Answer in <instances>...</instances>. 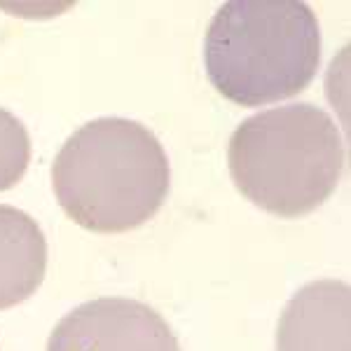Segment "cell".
<instances>
[{"label":"cell","mask_w":351,"mask_h":351,"mask_svg":"<svg viewBox=\"0 0 351 351\" xmlns=\"http://www.w3.org/2000/svg\"><path fill=\"white\" fill-rule=\"evenodd\" d=\"M56 202L80 228H141L167 202L171 169L155 134L127 117H99L66 138L52 164Z\"/></svg>","instance_id":"cell-1"},{"label":"cell","mask_w":351,"mask_h":351,"mask_svg":"<svg viewBox=\"0 0 351 351\" xmlns=\"http://www.w3.org/2000/svg\"><path fill=\"white\" fill-rule=\"evenodd\" d=\"M31 162V136L24 122L10 110L0 108V192L10 190L24 178Z\"/></svg>","instance_id":"cell-7"},{"label":"cell","mask_w":351,"mask_h":351,"mask_svg":"<svg viewBox=\"0 0 351 351\" xmlns=\"http://www.w3.org/2000/svg\"><path fill=\"white\" fill-rule=\"evenodd\" d=\"M47 351H180L162 314L129 298L89 300L54 326Z\"/></svg>","instance_id":"cell-4"},{"label":"cell","mask_w":351,"mask_h":351,"mask_svg":"<svg viewBox=\"0 0 351 351\" xmlns=\"http://www.w3.org/2000/svg\"><path fill=\"white\" fill-rule=\"evenodd\" d=\"M47 269V241L28 213L0 204V309L38 291Z\"/></svg>","instance_id":"cell-6"},{"label":"cell","mask_w":351,"mask_h":351,"mask_svg":"<svg viewBox=\"0 0 351 351\" xmlns=\"http://www.w3.org/2000/svg\"><path fill=\"white\" fill-rule=\"evenodd\" d=\"M276 351H351V288L324 279L302 286L276 328Z\"/></svg>","instance_id":"cell-5"},{"label":"cell","mask_w":351,"mask_h":351,"mask_svg":"<svg viewBox=\"0 0 351 351\" xmlns=\"http://www.w3.org/2000/svg\"><path fill=\"white\" fill-rule=\"evenodd\" d=\"M204 64L213 87L237 106L291 99L319 73V19L300 0H230L208 24Z\"/></svg>","instance_id":"cell-2"},{"label":"cell","mask_w":351,"mask_h":351,"mask_svg":"<svg viewBox=\"0 0 351 351\" xmlns=\"http://www.w3.org/2000/svg\"><path fill=\"white\" fill-rule=\"evenodd\" d=\"M344 160L335 120L314 104L256 112L234 129L228 148L237 190L279 218L316 211L335 192Z\"/></svg>","instance_id":"cell-3"}]
</instances>
